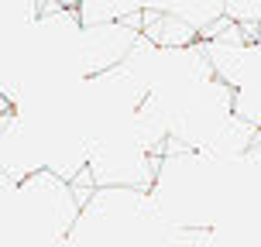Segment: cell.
<instances>
[{
    "instance_id": "obj_1",
    "label": "cell",
    "mask_w": 261,
    "mask_h": 247,
    "mask_svg": "<svg viewBox=\"0 0 261 247\" xmlns=\"http://www.w3.org/2000/svg\"><path fill=\"white\" fill-rule=\"evenodd\" d=\"M86 151H90L86 169L93 172L96 189H144V193L155 189L162 158L141 151L124 134V127L86 138Z\"/></svg>"
},
{
    "instance_id": "obj_2",
    "label": "cell",
    "mask_w": 261,
    "mask_h": 247,
    "mask_svg": "<svg viewBox=\"0 0 261 247\" xmlns=\"http://www.w3.org/2000/svg\"><path fill=\"white\" fill-rule=\"evenodd\" d=\"M14 196L24 209V216L35 227H41L52 240H69V234L76 230L83 203L72 193V182L55 175L52 169H41L35 175H28L24 182H17Z\"/></svg>"
},
{
    "instance_id": "obj_3",
    "label": "cell",
    "mask_w": 261,
    "mask_h": 247,
    "mask_svg": "<svg viewBox=\"0 0 261 247\" xmlns=\"http://www.w3.org/2000/svg\"><path fill=\"white\" fill-rule=\"evenodd\" d=\"M141 41V14L127 21H110V24H90L76 38V65L86 79H96L103 72H114L130 59V52Z\"/></svg>"
},
{
    "instance_id": "obj_4",
    "label": "cell",
    "mask_w": 261,
    "mask_h": 247,
    "mask_svg": "<svg viewBox=\"0 0 261 247\" xmlns=\"http://www.w3.org/2000/svg\"><path fill=\"white\" fill-rule=\"evenodd\" d=\"M48 148L41 144V138L31 130L21 110H4L0 114V179H7L11 185L24 182L28 175L45 169Z\"/></svg>"
},
{
    "instance_id": "obj_5",
    "label": "cell",
    "mask_w": 261,
    "mask_h": 247,
    "mask_svg": "<svg viewBox=\"0 0 261 247\" xmlns=\"http://www.w3.org/2000/svg\"><path fill=\"white\" fill-rule=\"evenodd\" d=\"M206 52L213 76L230 90H261V45L258 41H241V45H223V41H199Z\"/></svg>"
},
{
    "instance_id": "obj_6",
    "label": "cell",
    "mask_w": 261,
    "mask_h": 247,
    "mask_svg": "<svg viewBox=\"0 0 261 247\" xmlns=\"http://www.w3.org/2000/svg\"><path fill=\"white\" fill-rule=\"evenodd\" d=\"M141 35L155 48L162 52H179V48H193L199 45V31L193 24H186L179 14H169V11H155V7H144L141 11Z\"/></svg>"
},
{
    "instance_id": "obj_7",
    "label": "cell",
    "mask_w": 261,
    "mask_h": 247,
    "mask_svg": "<svg viewBox=\"0 0 261 247\" xmlns=\"http://www.w3.org/2000/svg\"><path fill=\"white\" fill-rule=\"evenodd\" d=\"M223 17H230L241 28H261V0H227Z\"/></svg>"
},
{
    "instance_id": "obj_8",
    "label": "cell",
    "mask_w": 261,
    "mask_h": 247,
    "mask_svg": "<svg viewBox=\"0 0 261 247\" xmlns=\"http://www.w3.org/2000/svg\"><path fill=\"white\" fill-rule=\"evenodd\" d=\"M234 117L261 130V90H237L234 93Z\"/></svg>"
},
{
    "instance_id": "obj_9",
    "label": "cell",
    "mask_w": 261,
    "mask_h": 247,
    "mask_svg": "<svg viewBox=\"0 0 261 247\" xmlns=\"http://www.w3.org/2000/svg\"><path fill=\"white\" fill-rule=\"evenodd\" d=\"M254 41H258V45H261V28H258V38H254Z\"/></svg>"
}]
</instances>
